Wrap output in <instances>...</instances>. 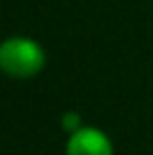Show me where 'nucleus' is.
Returning <instances> with one entry per match:
<instances>
[{
  "mask_svg": "<svg viewBox=\"0 0 153 155\" xmlns=\"http://www.w3.org/2000/svg\"><path fill=\"white\" fill-rule=\"evenodd\" d=\"M0 68L12 79H34L45 68V50L29 36H9L0 45Z\"/></svg>",
  "mask_w": 153,
  "mask_h": 155,
  "instance_id": "1",
  "label": "nucleus"
},
{
  "mask_svg": "<svg viewBox=\"0 0 153 155\" xmlns=\"http://www.w3.org/2000/svg\"><path fill=\"white\" fill-rule=\"evenodd\" d=\"M65 155H115V148L101 128L83 124L79 130L68 135Z\"/></svg>",
  "mask_w": 153,
  "mask_h": 155,
  "instance_id": "2",
  "label": "nucleus"
},
{
  "mask_svg": "<svg viewBox=\"0 0 153 155\" xmlns=\"http://www.w3.org/2000/svg\"><path fill=\"white\" fill-rule=\"evenodd\" d=\"M83 126V117L77 113V110H68V113H63V117H61V128L70 135V133H75V130H79V128Z\"/></svg>",
  "mask_w": 153,
  "mask_h": 155,
  "instance_id": "3",
  "label": "nucleus"
}]
</instances>
